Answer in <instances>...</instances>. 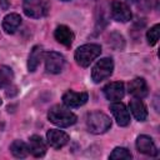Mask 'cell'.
Instances as JSON below:
<instances>
[{"mask_svg":"<svg viewBox=\"0 0 160 160\" xmlns=\"http://www.w3.org/2000/svg\"><path fill=\"white\" fill-rule=\"evenodd\" d=\"M48 119L50 122L60 128H68L76 122V115L62 105L52 106L48 112Z\"/></svg>","mask_w":160,"mask_h":160,"instance_id":"obj_1","label":"cell"},{"mask_svg":"<svg viewBox=\"0 0 160 160\" xmlns=\"http://www.w3.org/2000/svg\"><path fill=\"white\" fill-rule=\"evenodd\" d=\"M101 54V48L98 44H85L82 46H79L75 51V60L76 62L86 68L89 66L99 55Z\"/></svg>","mask_w":160,"mask_h":160,"instance_id":"obj_2","label":"cell"},{"mask_svg":"<svg viewBox=\"0 0 160 160\" xmlns=\"http://www.w3.org/2000/svg\"><path fill=\"white\" fill-rule=\"evenodd\" d=\"M86 125L90 132L92 134H102L108 131L111 126L110 118L101 111H92L86 118Z\"/></svg>","mask_w":160,"mask_h":160,"instance_id":"obj_3","label":"cell"},{"mask_svg":"<svg viewBox=\"0 0 160 160\" xmlns=\"http://www.w3.org/2000/svg\"><path fill=\"white\" fill-rule=\"evenodd\" d=\"M50 11V1L49 0H30L25 1L24 12L29 18L39 19L46 16Z\"/></svg>","mask_w":160,"mask_h":160,"instance_id":"obj_4","label":"cell"},{"mask_svg":"<svg viewBox=\"0 0 160 160\" xmlns=\"http://www.w3.org/2000/svg\"><path fill=\"white\" fill-rule=\"evenodd\" d=\"M114 70V62L112 59L110 58H102L100 59L92 68L91 71V79L94 80V82H101L102 80L108 79Z\"/></svg>","mask_w":160,"mask_h":160,"instance_id":"obj_5","label":"cell"},{"mask_svg":"<svg viewBox=\"0 0 160 160\" xmlns=\"http://www.w3.org/2000/svg\"><path fill=\"white\" fill-rule=\"evenodd\" d=\"M44 60H45V69L50 74H59L65 65V58L56 51L46 52Z\"/></svg>","mask_w":160,"mask_h":160,"instance_id":"obj_6","label":"cell"},{"mask_svg":"<svg viewBox=\"0 0 160 160\" xmlns=\"http://www.w3.org/2000/svg\"><path fill=\"white\" fill-rule=\"evenodd\" d=\"M111 15L116 21H121V22H126L131 19L130 8L125 2L119 0L111 2Z\"/></svg>","mask_w":160,"mask_h":160,"instance_id":"obj_7","label":"cell"},{"mask_svg":"<svg viewBox=\"0 0 160 160\" xmlns=\"http://www.w3.org/2000/svg\"><path fill=\"white\" fill-rule=\"evenodd\" d=\"M110 110H111V112H112L118 125H120V126L129 125V122H130V114H129V110L126 109V106L122 102L114 101L110 105Z\"/></svg>","mask_w":160,"mask_h":160,"instance_id":"obj_8","label":"cell"},{"mask_svg":"<svg viewBox=\"0 0 160 160\" xmlns=\"http://www.w3.org/2000/svg\"><path fill=\"white\" fill-rule=\"evenodd\" d=\"M46 140L51 148L60 149L69 142V135L66 132H64L62 130L51 129L46 132Z\"/></svg>","mask_w":160,"mask_h":160,"instance_id":"obj_9","label":"cell"},{"mask_svg":"<svg viewBox=\"0 0 160 160\" xmlns=\"http://www.w3.org/2000/svg\"><path fill=\"white\" fill-rule=\"evenodd\" d=\"M104 95L110 101H119L125 95V88L121 81H114L104 88Z\"/></svg>","mask_w":160,"mask_h":160,"instance_id":"obj_10","label":"cell"},{"mask_svg":"<svg viewBox=\"0 0 160 160\" xmlns=\"http://www.w3.org/2000/svg\"><path fill=\"white\" fill-rule=\"evenodd\" d=\"M88 98L89 96L86 92H76L69 90L62 95V101L68 108H79L88 101Z\"/></svg>","mask_w":160,"mask_h":160,"instance_id":"obj_11","label":"cell"},{"mask_svg":"<svg viewBox=\"0 0 160 160\" xmlns=\"http://www.w3.org/2000/svg\"><path fill=\"white\" fill-rule=\"evenodd\" d=\"M136 149L139 152L149 155V156H156L158 149L152 141V139L148 135H140L136 139Z\"/></svg>","mask_w":160,"mask_h":160,"instance_id":"obj_12","label":"cell"},{"mask_svg":"<svg viewBox=\"0 0 160 160\" xmlns=\"http://www.w3.org/2000/svg\"><path fill=\"white\" fill-rule=\"evenodd\" d=\"M128 89H129V92L136 99H142L149 92L146 81L142 78H136V79L131 80L128 85Z\"/></svg>","mask_w":160,"mask_h":160,"instance_id":"obj_13","label":"cell"},{"mask_svg":"<svg viewBox=\"0 0 160 160\" xmlns=\"http://www.w3.org/2000/svg\"><path fill=\"white\" fill-rule=\"evenodd\" d=\"M28 148H29V152L31 155H34L35 158H41L46 152V144L41 139V136H39V135L30 136Z\"/></svg>","mask_w":160,"mask_h":160,"instance_id":"obj_14","label":"cell"},{"mask_svg":"<svg viewBox=\"0 0 160 160\" xmlns=\"http://www.w3.org/2000/svg\"><path fill=\"white\" fill-rule=\"evenodd\" d=\"M54 36H55L58 42H60V44H62L65 46H70L72 44V40H74L72 31L68 26H65V25L58 26L55 29V31H54Z\"/></svg>","mask_w":160,"mask_h":160,"instance_id":"obj_15","label":"cell"},{"mask_svg":"<svg viewBox=\"0 0 160 160\" xmlns=\"http://www.w3.org/2000/svg\"><path fill=\"white\" fill-rule=\"evenodd\" d=\"M129 108H130V111H131V114L134 115V118L136 120L144 121L148 118V109L140 99H136V98L132 99L129 104Z\"/></svg>","mask_w":160,"mask_h":160,"instance_id":"obj_16","label":"cell"},{"mask_svg":"<svg viewBox=\"0 0 160 160\" xmlns=\"http://www.w3.org/2000/svg\"><path fill=\"white\" fill-rule=\"evenodd\" d=\"M20 25H21V18L19 14H15V12L6 15L2 20V29L8 34H14Z\"/></svg>","mask_w":160,"mask_h":160,"instance_id":"obj_17","label":"cell"},{"mask_svg":"<svg viewBox=\"0 0 160 160\" xmlns=\"http://www.w3.org/2000/svg\"><path fill=\"white\" fill-rule=\"evenodd\" d=\"M44 56V50H42V46L40 45H36L32 48V50L30 51V55H29V60H28V69L29 71H35L38 69V66L40 65V61Z\"/></svg>","mask_w":160,"mask_h":160,"instance_id":"obj_18","label":"cell"},{"mask_svg":"<svg viewBox=\"0 0 160 160\" xmlns=\"http://www.w3.org/2000/svg\"><path fill=\"white\" fill-rule=\"evenodd\" d=\"M10 151L11 154L15 156V158H19V159H22L25 158L28 154H29V148L28 145L21 141V140H15L12 141V144L10 145Z\"/></svg>","mask_w":160,"mask_h":160,"instance_id":"obj_19","label":"cell"},{"mask_svg":"<svg viewBox=\"0 0 160 160\" xmlns=\"http://www.w3.org/2000/svg\"><path fill=\"white\" fill-rule=\"evenodd\" d=\"M14 79V72L9 66L0 68V88H5L11 84Z\"/></svg>","mask_w":160,"mask_h":160,"instance_id":"obj_20","label":"cell"},{"mask_svg":"<svg viewBox=\"0 0 160 160\" xmlns=\"http://www.w3.org/2000/svg\"><path fill=\"white\" fill-rule=\"evenodd\" d=\"M109 158L112 160H129L131 159V154L126 148H115Z\"/></svg>","mask_w":160,"mask_h":160,"instance_id":"obj_21","label":"cell"},{"mask_svg":"<svg viewBox=\"0 0 160 160\" xmlns=\"http://www.w3.org/2000/svg\"><path fill=\"white\" fill-rule=\"evenodd\" d=\"M159 29H160V25L156 24L154 25L152 28H150L146 32V38H148V42L150 45H155L159 40Z\"/></svg>","mask_w":160,"mask_h":160,"instance_id":"obj_22","label":"cell"},{"mask_svg":"<svg viewBox=\"0 0 160 160\" xmlns=\"http://www.w3.org/2000/svg\"><path fill=\"white\" fill-rule=\"evenodd\" d=\"M0 2H2V9H8V6H9L8 0H0Z\"/></svg>","mask_w":160,"mask_h":160,"instance_id":"obj_23","label":"cell"},{"mask_svg":"<svg viewBox=\"0 0 160 160\" xmlns=\"http://www.w3.org/2000/svg\"><path fill=\"white\" fill-rule=\"evenodd\" d=\"M128 1H130V2H136L138 0H128Z\"/></svg>","mask_w":160,"mask_h":160,"instance_id":"obj_24","label":"cell"},{"mask_svg":"<svg viewBox=\"0 0 160 160\" xmlns=\"http://www.w3.org/2000/svg\"><path fill=\"white\" fill-rule=\"evenodd\" d=\"M62 1H70V0H62Z\"/></svg>","mask_w":160,"mask_h":160,"instance_id":"obj_25","label":"cell"},{"mask_svg":"<svg viewBox=\"0 0 160 160\" xmlns=\"http://www.w3.org/2000/svg\"><path fill=\"white\" fill-rule=\"evenodd\" d=\"M0 105H1V99H0Z\"/></svg>","mask_w":160,"mask_h":160,"instance_id":"obj_26","label":"cell"},{"mask_svg":"<svg viewBox=\"0 0 160 160\" xmlns=\"http://www.w3.org/2000/svg\"><path fill=\"white\" fill-rule=\"evenodd\" d=\"M25 1H30V0H25Z\"/></svg>","mask_w":160,"mask_h":160,"instance_id":"obj_27","label":"cell"}]
</instances>
